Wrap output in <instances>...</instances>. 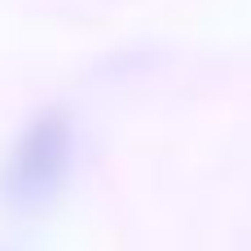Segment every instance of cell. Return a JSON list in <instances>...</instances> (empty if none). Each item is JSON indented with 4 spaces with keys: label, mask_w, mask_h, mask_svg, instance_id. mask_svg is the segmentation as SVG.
<instances>
[{
    "label": "cell",
    "mask_w": 251,
    "mask_h": 251,
    "mask_svg": "<svg viewBox=\"0 0 251 251\" xmlns=\"http://www.w3.org/2000/svg\"><path fill=\"white\" fill-rule=\"evenodd\" d=\"M75 154H79V132L62 106H49L35 119H26L0 159V207L13 216L49 212L71 185Z\"/></svg>",
    "instance_id": "cell-1"
}]
</instances>
